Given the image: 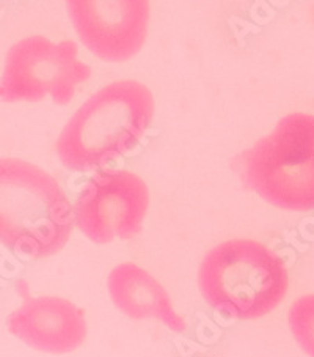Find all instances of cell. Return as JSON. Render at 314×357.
<instances>
[{
	"mask_svg": "<svg viewBox=\"0 0 314 357\" xmlns=\"http://www.w3.org/2000/svg\"><path fill=\"white\" fill-rule=\"evenodd\" d=\"M156 104L151 90L132 79L91 95L61 131L55 151L70 170L87 172L125 156L150 129Z\"/></svg>",
	"mask_w": 314,
	"mask_h": 357,
	"instance_id": "obj_1",
	"label": "cell"
},
{
	"mask_svg": "<svg viewBox=\"0 0 314 357\" xmlns=\"http://www.w3.org/2000/svg\"><path fill=\"white\" fill-rule=\"evenodd\" d=\"M74 208L58 181L38 165L0 158V243L41 260L70 241Z\"/></svg>",
	"mask_w": 314,
	"mask_h": 357,
	"instance_id": "obj_2",
	"label": "cell"
},
{
	"mask_svg": "<svg viewBox=\"0 0 314 357\" xmlns=\"http://www.w3.org/2000/svg\"><path fill=\"white\" fill-rule=\"evenodd\" d=\"M206 303L236 319L269 315L286 298L289 275L285 261L255 239H230L205 255L198 271Z\"/></svg>",
	"mask_w": 314,
	"mask_h": 357,
	"instance_id": "obj_3",
	"label": "cell"
},
{
	"mask_svg": "<svg viewBox=\"0 0 314 357\" xmlns=\"http://www.w3.org/2000/svg\"><path fill=\"white\" fill-rule=\"evenodd\" d=\"M247 189L286 211L314 209V115L294 112L233 159Z\"/></svg>",
	"mask_w": 314,
	"mask_h": 357,
	"instance_id": "obj_4",
	"label": "cell"
},
{
	"mask_svg": "<svg viewBox=\"0 0 314 357\" xmlns=\"http://www.w3.org/2000/svg\"><path fill=\"white\" fill-rule=\"evenodd\" d=\"M91 77V68L79 60L71 40L51 41L42 35L22 38L10 47L0 77V100L36 102L51 96L55 104L72 101L79 85Z\"/></svg>",
	"mask_w": 314,
	"mask_h": 357,
	"instance_id": "obj_5",
	"label": "cell"
},
{
	"mask_svg": "<svg viewBox=\"0 0 314 357\" xmlns=\"http://www.w3.org/2000/svg\"><path fill=\"white\" fill-rule=\"evenodd\" d=\"M150 208V189L129 170H101L84 184L74 203V222L90 241L109 244L139 235Z\"/></svg>",
	"mask_w": 314,
	"mask_h": 357,
	"instance_id": "obj_6",
	"label": "cell"
},
{
	"mask_svg": "<svg viewBox=\"0 0 314 357\" xmlns=\"http://www.w3.org/2000/svg\"><path fill=\"white\" fill-rule=\"evenodd\" d=\"M72 26L97 59L126 61L143 47L150 26L146 0H70Z\"/></svg>",
	"mask_w": 314,
	"mask_h": 357,
	"instance_id": "obj_7",
	"label": "cell"
},
{
	"mask_svg": "<svg viewBox=\"0 0 314 357\" xmlns=\"http://www.w3.org/2000/svg\"><path fill=\"white\" fill-rule=\"evenodd\" d=\"M10 334L30 348L49 354H68L87 338V319L82 309L57 296L27 299L7 319Z\"/></svg>",
	"mask_w": 314,
	"mask_h": 357,
	"instance_id": "obj_8",
	"label": "cell"
},
{
	"mask_svg": "<svg viewBox=\"0 0 314 357\" xmlns=\"http://www.w3.org/2000/svg\"><path fill=\"white\" fill-rule=\"evenodd\" d=\"M107 288L116 309L126 317L156 318L178 334L186 331V319L175 310L162 283L139 264L121 263L115 266L109 274Z\"/></svg>",
	"mask_w": 314,
	"mask_h": 357,
	"instance_id": "obj_9",
	"label": "cell"
},
{
	"mask_svg": "<svg viewBox=\"0 0 314 357\" xmlns=\"http://www.w3.org/2000/svg\"><path fill=\"white\" fill-rule=\"evenodd\" d=\"M292 335L305 353L314 357V294L295 299L288 313Z\"/></svg>",
	"mask_w": 314,
	"mask_h": 357,
	"instance_id": "obj_10",
	"label": "cell"
}]
</instances>
